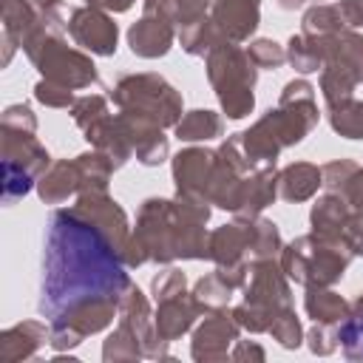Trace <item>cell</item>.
Returning <instances> with one entry per match:
<instances>
[{"label": "cell", "mask_w": 363, "mask_h": 363, "mask_svg": "<svg viewBox=\"0 0 363 363\" xmlns=\"http://www.w3.org/2000/svg\"><path fill=\"white\" fill-rule=\"evenodd\" d=\"M340 340H343L346 352H349V349H354L349 357H363V320L349 323V326L340 332Z\"/></svg>", "instance_id": "cell-2"}, {"label": "cell", "mask_w": 363, "mask_h": 363, "mask_svg": "<svg viewBox=\"0 0 363 363\" xmlns=\"http://www.w3.org/2000/svg\"><path fill=\"white\" fill-rule=\"evenodd\" d=\"M122 284L125 269L102 235L74 216L57 213L45 235L40 309L51 320H60L96 295H113Z\"/></svg>", "instance_id": "cell-1"}]
</instances>
